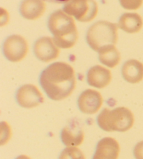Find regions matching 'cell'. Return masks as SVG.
<instances>
[{
  "instance_id": "15",
  "label": "cell",
  "mask_w": 143,
  "mask_h": 159,
  "mask_svg": "<svg viewBox=\"0 0 143 159\" xmlns=\"http://www.w3.org/2000/svg\"><path fill=\"white\" fill-rule=\"evenodd\" d=\"M143 20L138 13H127L120 17L118 27L124 32L128 34H136L141 30Z\"/></svg>"
},
{
  "instance_id": "1",
  "label": "cell",
  "mask_w": 143,
  "mask_h": 159,
  "mask_svg": "<svg viewBox=\"0 0 143 159\" xmlns=\"http://www.w3.org/2000/svg\"><path fill=\"white\" fill-rule=\"evenodd\" d=\"M40 83L50 99L64 100L72 94L76 89L75 70L67 63L55 62L41 73Z\"/></svg>"
},
{
  "instance_id": "13",
  "label": "cell",
  "mask_w": 143,
  "mask_h": 159,
  "mask_svg": "<svg viewBox=\"0 0 143 159\" xmlns=\"http://www.w3.org/2000/svg\"><path fill=\"white\" fill-rule=\"evenodd\" d=\"M61 138L67 147H77L83 143L85 134L78 124L72 122L63 129Z\"/></svg>"
},
{
  "instance_id": "9",
  "label": "cell",
  "mask_w": 143,
  "mask_h": 159,
  "mask_svg": "<svg viewBox=\"0 0 143 159\" xmlns=\"http://www.w3.org/2000/svg\"><path fill=\"white\" fill-rule=\"evenodd\" d=\"M104 99L99 92L87 89L80 95L78 104L80 110L87 115H94L101 109Z\"/></svg>"
},
{
  "instance_id": "10",
  "label": "cell",
  "mask_w": 143,
  "mask_h": 159,
  "mask_svg": "<svg viewBox=\"0 0 143 159\" xmlns=\"http://www.w3.org/2000/svg\"><path fill=\"white\" fill-rule=\"evenodd\" d=\"M119 153L118 142L113 138H104L97 144L93 159H118Z\"/></svg>"
},
{
  "instance_id": "2",
  "label": "cell",
  "mask_w": 143,
  "mask_h": 159,
  "mask_svg": "<svg viewBox=\"0 0 143 159\" xmlns=\"http://www.w3.org/2000/svg\"><path fill=\"white\" fill-rule=\"evenodd\" d=\"M48 28L55 44L60 48H73L78 41V32L72 16L62 10H57L48 19Z\"/></svg>"
},
{
  "instance_id": "16",
  "label": "cell",
  "mask_w": 143,
  "mask_h": 159,
  "mask_svg": "<svg viewBox=\"0 0 143 159\" xmlns=\"http://www.w3.org/2000/svg\"><path fill=\"white\" fill-rule=\"evenodd\" d=\"M99 61L105 66L114 68L119 64L121 55L115 45H108L101 48L99 52Z\"/></svg>"
},
{
  "instance_id": "5",
  "label": "cell",
  "mask_w": 143,
  "mask_h": 159,
  "mask_svg": "<svg viewBox=\"0 0 143 159\" xmlns=\"http://www.w3.org/2000/svg\"><path fill=\"white\" fill-rule=\"evenodd\" d=\"M63 11L82 22H90L98 13V5L94 0H68Z\"/></svg>"
},
{
  "instance_id": "17",
  "label": "cell",
  "mask_w": 143,
  "mask_h": 159,
  "mask_svg": "<svg viewBox=\"0 0 143 159\" xmlns=\"http://www.w3.org/2000/svg\"><path fill=\"white\" fill-rule=\"evenodd\" d=\"M59 159H86L83 153L76 147H67L62 152Z\"/></svg>"
},
{
  "instance_id": "22",
  "label": "cell",
  "mask_w": 143,
  "mask_h": 159,
  "mask_svg": "<svg viewBox=\"0 0 143 159\" xmlns=\"http://www.w3.org/2000/svg\"><path fill=\"white\" fill-rule=\"evenodd\" d=\"M16 159H31L30 157H29L28 156L26 155H21L17 158Z\"/></svg>"
},
{
  "instance_id": "20",
  "label": "cell",
  "mask_w": 143,
  "mask_h": 159,
  "mask_svg": "<svg viewBox=\"0 0 143 159\" xmlns=\"http://www.w3.org/2000/svg\"><path fill=\"white\" fill-rule=\"evenodd\" d=\"M133 153L136 159H143V141L140 142L136 144Z\"/></svg>"
},
{
  "instance_id": "7",
  "label": "cell",
  "mask_w": 143,
  "mask_h": 159,
  "mask_svg": "<svg viewBox=\"0 0 143 159\" xmlns=\"http://www.w3.org/2000/svg\"><path fill=\"white\" fill-rule=\"evenodd\" d=\"M16 100L21 107L31 109L44 103V98L38 87L28 84L19 88L16 93Z\"/></svg>"
},
{
  "instance_id": "8",
  "label": "cell",
  "mask_w": 143,
  "mask_h": 159,
  "mask_svg": "<svg viewBox=\"0 0 143 159\" xmlns=\"http://www.w3.org/2000/svg\"><path fill=\"white\" fill-rule=\"evenodd\" d=\"M36 58L44 62H50L58 58L60 51L53 39L45 36L39 39L34 45Z\"/></svg>"
},
{
  "instance_id": "18",
  "label": "cell",
  "mask_w": 143,
  "mask_h": 159,
  "mask_svg": "<svg viewBox=\"0 0 143 159\" xmlns=\"http://www.w3.org/2000/svg\"><path fill=\"white\" fill-rule=\"evenodd\" d=\"M0 129H1V144L3 145L7 144L10 140L12 133H11V127L7 122H2Z\"/></svg>"
},
{
  "instance_id": "6",
  "label": "cell",
  "mask_w": 143,
  "mask_h": 159,
  "mask_svg": "<svg viewBox=\"0 0 143 159\" xmlns=\"http://www.w3.org/2000/svg\"><path fill=\"white\" fill-rule=\"evenodd\" d=\"M4 56L11 62H19L24 59L29 51L27 41L21 35L8 36L3 45Z\"/></svg>"
},
{
  "instance_id": "4",
  "label": "cell",
  "mask_w": 143,
  "mask_h": 159,
  "mask_svg": "<svg viewBox=\"0 0 143 159\" xmlns=\"http://www.w3.org/2000/svg\"><path fill=\"white\" fill-rule=\"evenodd\" d=\"M118 26L108 21H99L91 25L87 33V42L96 52L108 45H115L118 41Z\"/></svg>"
},
{
  "instance_id": "14",
  "label": "cell",
  "mask_w": 143,
  "mask_h": 159,
  "mask_svg": "<svg viewBox=\"0 0 143 159\" xmlns=\"http://www.w3.org/2000/svg\"><path fill=\"white\" fill-rule=\"evenodd\" d=\"M122 74L126 81L136 84L143 80V64L136 59L126 61L122 69Z\"/></svg>"
},
{
  "instance_id": "3",
  "label": "cell",
  "mask_w": 143,
  "mask_h": 159,
  "mask_svg": "<svg viewBox=\"0 0 143 159\" xmlns=\"http://www.w3.org/2000/svg\"><path fill=\"white\" fill-rule=\"evenodd\" d=\"M134 116L131 110L125 107L113 110L105 108L97 117L99 127L108 132H126L133 126Z\"/></svg>"
},
{
  "instance_id": "12",
  "label": "cell",
  "mask_w": 143,
  "mask_h": 159,
  "mask_svg": "<svg viewBox=\"0 0 143 159\" xmlns=\"http://www.w3.org/2000/svg\"><path fill=\"white\" fill-rule=\"evenodd\" d=\"M46 5L44 0H23L20 7V12L24 18L35 20L45 12Z\"/></svg>"
},
{
  "instance_id": "19",
  "label": "cell",
  "mask_w": 143,
  "mask_h": 159,
  "mask_svg": "<svg viewBox=\"0 0 143 159\" xmlns=\"http://www.w3.org/2000/svg\"><path fill=\"white\" fill-rule=\"evenodd\" d=\"M122 7L127 10H137L141 7L143 0H119Z\"/></svg>"
},
{
  "instance_id": "21",
  "label": "cell",
  "mask_w": 143,
  "mask_h": 159,
  "mask_svg": "<svg viewBox=\"0 0 143 159\" xmlns=\"http://www.w3.org/2000/svg\"><path fill=\"white\" fill-rule=\"evenodd\" d=\"M44 1L50 2V3H54V4H62V3H66L68 2V0H44Z\"/></svg>"
},
{
  "instance_id": "11",
  "label": "cell",
  "mask_w": 143,
  "mask_h": 159,
  "mask_svg": "<svg viewBox=\"0 0 143 159\" xmlns=\"http://www.w3.org/2000/svg\"><path fill=\"white\" fill-rule=\"evenodd\" d=\"M112 80V73L106 68L96 65L87 73V82L91 87L103 89L109 85Z\"/></svg>"
}]
</instances>
